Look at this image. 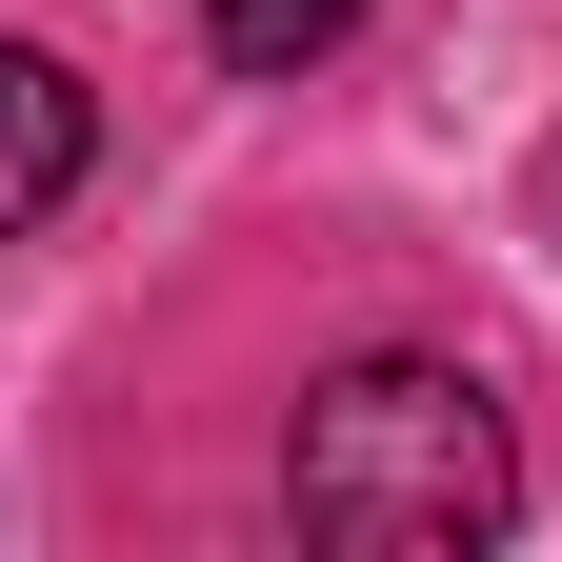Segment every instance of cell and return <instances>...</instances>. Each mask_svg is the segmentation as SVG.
Returning <instances> with one entry per match:
<instances>
[{
  "mask_svg": "<svg viewBox=\"0 0 562 562\" xmlns=\"http://www.w3.org/2000/svg\"><path fill=\"white\" fill-rule=\"evenodd\" d=\"M281 503L341 562H442V542H482L522 503V442H503V402L462 362H341L302 402V442H281Z\"/></svg>",
  "mask_w": 562,
  "mask_h": 562,
  "instance_id": "obj_1",
  "label": "cell"
},
{
  "mask_svg": "<svg viewBox=\"0 0 562 562\" xmlns=\"http://www.w3.org/2000/svg\"><path fill=\"white\" fill-rule=\"evenodd\" d=\"M60 181H81V81H60L41 41H0V241H21Z\"/></svg>",
  "mask_w": 562,
  "mask_h": 562,
  "instance_id": "obj_2",
  "label": "cell"
},
{
  "mask_svg": "<svg viewBox=\"0 0 562 562\" xmlns=\"http://www.w3.org/2000/svg\"><path fill=\"white\" fill-rule=\"evenodd\" d=\"M341 21H362V0H201V41H222L241 81H302V60H322Z\"/></svg>",
  "mask_w": 562,
  "mask_h": 562,
  "instance_id": "obj_3",
  "label": "cell"
}]
</instances>
